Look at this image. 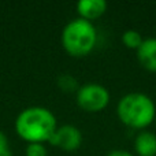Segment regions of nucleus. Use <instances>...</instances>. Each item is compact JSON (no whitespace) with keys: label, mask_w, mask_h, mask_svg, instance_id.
<instances>
[{"label":"nucleus","mask_w":156,"mask_h":156,"mask_svg":"<svg viewBox=\"0 0 156 156\" xmlns=\"http://www.w3.org/2000/svg\"><path fill=\"white\" fill-rule=\"evenodd\" d=\"M15 132L26 143H45L58 129V119L43 105L26 107L15 118Z\"/></svg>","instance_id":"f257e3e1"},{"label":"nucleus","mask_w":156,"mask_h":156,"mask_svg":"<svg viewBox=\"0 0 156 156\" xmlns=\"http://www.w3.org/2000/svg\"><path fill=\"white\" fill-rule=\"evenodd\" d=\"M118 118L132 129L144 130L155 121L156 104L151 96L143 92H129L116 104Z\"/></svg>","instance_id":"f03ea898"},{"label":"nucleus","mask_w":156,"mask_h":156,"mask_svg":"<svg viewBox=\"0 0 156 156\" xmlns=\"http://www.w3.org/2000/svg\"><path fill=\"white\" fill-rule=\"evenodd\" d=\"M60 41L65 51L70 55L85 56L96 47L97 29L92 21L77 16L65 25L60 34Z\"/></svg>","instance_id":"7ed1b4c3"},{"label":"nucleus","mask_w":156,"mask_h":156,"mask_svg":"<svg viewBox=\"0 0 156 156\" xmlns=\"http://www.w3.org/2000/svg\"><path fill=\"white\" fill-rule=\"evenodd\" d=\"M110 90L99 82H86L76 92L77 104L88 112H99L110 103Z\"/></svg>","instance_id":"20e7f679"},{"label":"nucleus","mask_w":156,"mask_h":156,"mask_svg":"<svg viewBox=\"0 0 156 156\" xmlns=\"http://www.w3.org/2000/svg\"><path fill=\"white\" fill-rule=\"evenodd\" d=\"M82 132L80 127L74 126V125H62L58 126L55 133L51 136L48 143L54 147L63 149V151H76L82 144Z\"/></svg>","instance_id":"39448f33"},{"label":"nucleus","mask_w":156,"mask_h":156,"mask_svg":"<svg viewBox=\"0 0 156 156\" xmlns=\"http://www.w3.org/2000/svg\"><path fill=\"white\" fill-rule=\"evenodd\" d=\"M137 59L144 69L156 73V37H147L137 49Z\"/></svg>","instance_id":"423d86ee"},{"label":"nucleus","mask_w":156,"mask_h":156,"mask_svg":"<svg viewBox=\"0 0 156 156\" xmlns=\"http://www.w3.org/2000/svg\"><path fill=\"white\" fill-rule=\"evenodd\" d=\"M134 151L137 156H156V134L144 129L134 137Z\"/></svg>","instance_id":"0eeeda50"},{"label":"nucleus","mask_w":156,"mask_h":156,"mask_svg":"<svg viewBox=\"0 0 156 156\" xmlns=\"http://www.w3.org/2000/svg\"><path fill=\"white\" fill-rule=\"evenodd\" d=\"M76 7L81 18L93 21V19L100 18L105 12L107 2L105 0H80Z\"/></svg>","instance_id":"6e6552de"},{"label":"nucleus","mask_w":156,"mask_h":156,"mask_svg":"<svg viewBox=\"0 0 156 156\" xmlns=\"http://www.w3.org/2000/svg\"><path fill=\"white\" fill-rule=\"evenodd\" d=\"M143 41H144V37L141 36V33L136 29H127L122 33V43H123L127 48H132V49L137 51Z\"/></svg>","instance_id":"1a4fd4ad"},{"label":"nucleus","mask_w":156,"mask_h":156,"mask_svg":"<svg viewBox=\"0 0 156 156\" xmlns=\"http://www.w3.org/2000/svg\"><path fill=\"white\" fill-rule=\"evenodd\" d=\"M58 85L63 89V90H67V92H71V90H76L80 88V85L77 83L76 78L70 74H63V76L59 77L58 80Z\"/></svg>","instance_id":"9d476101"},{"label":"nucleus","mask_w":156,"mask_h":156,"mask_svg":"<svg viewBox=\"0 0 156 156\" xmlns=\"http://www.w3.org/2000/svg\"><path fill=\"white\" fill-rule=\"evenodd\" d=\"M26 156H48L47 155V147L44 143H27L25 148Z\"/></svg>","instance_id":"9b49d317"},{"label":"nucleus","mask_w":156,"mask_h":156,"mask_svg":"<svg viewBox=\"0 0 156 156\" xmlns=\"http://www.w3.org/2000/svg\"><path fill=\"white\" fill-rule=\"evenodd\" d=\"M8 151H11L10 144H8V138H7V136L0 130V156L3 154H5V152H8Z\"/></svg>","instance_id":"f8f14e48"},{"label":"nucleus","mask_w":156,"mask_h":156,"mask_svg":"<svg viewBox=\"0 0 156 156\" xmlns=\"http://www.w3.org/2000/svg\"><path fill=\"white\" fill-rule=\"evenodd\" d=\"M105 156H136V155H133L132 152L126 151V149H112Z\"/></svg>","instance_id":"ddd939ff"}]
</instances>
